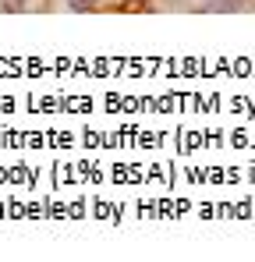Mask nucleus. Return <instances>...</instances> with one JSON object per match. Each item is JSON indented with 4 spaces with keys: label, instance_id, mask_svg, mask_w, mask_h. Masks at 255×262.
<instances>
[{
    "label": "nucleus",
    "instance_id": "obj_1",
    "mask_svg": "<svg viewBox=\"0 0 255 262\" xmlns=\"http://www.w3.org/2000/svg\"><path fill=\"white\" fill-rule=\"evenodd\" d=\"M238 7H245V0H209L206 11H238Z\"/></svg>",
    "mask_w": 255,
    "mask_h": 262
},
{
    "label": "nucleus",
    "instance_id": "obj_3",
    "mask_svg": "<svg viewBox=\"0 0 255 262\" xmlns=\"http://www.w3.org/2000/svg\"><path fill=\"white\" fill-rule=\"evenodd\" d=\"M117 7H121V11H145L149 0H117Z\"/></svg>",
    "mask_w": 255,
    "mask_h": 262
},
{
    "label": "nucleus",
    "instance_id": "obj_2",
    "mask_svg": "<svg viewBox=\"0 0 255 262\" xmlns=\"http://www.w3.org/2000/svg\"><path fill=\"white\" fill-rule=\"evenodd\" d=\"M96 7H99V0H68V11H78V14L96 11Z\"/></svg>",
    "mask_w": 255,
    "mask_h": 262
}]
</instances>
